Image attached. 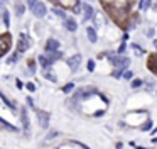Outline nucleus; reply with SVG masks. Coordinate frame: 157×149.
<instances>
[{
	"mask_svg": "<svg viewBox=\"0 0 157 149\" xmlns=\"http://www.w3.org/2000/svg\"><path fill=\"white\" fill-rule=\"evenodd\" d=\"M106 10H108V14L112 15V19L115 20L117 24H120V26H125V22H127V17H128V14L125 12V10H122V9H115L113 5H108L106 3Z\"/></svg>",
	"mask_w": 157,
	"mask_h": 149,
	"instance_id": "f257e3e1",
	"label": "nucleus"
},
{
	"mask_svg": "<svg viewBox=\"0 0 157 149\" xmlns=\"http://www.w3.org/2000/svg\"><path fill=\"white\" fill-rule=\"evenodd\" d=\"M110 59H112L113 66L117 68V71L113 73V76H117V78H118L120 74H122V71H123V70H125V68L130 64V59H128V58L120 56V54H117V56H110Z\"/></svg>",
	"mask_w": 157,
	"mask_h": 149,
	"instance_id": "f03ea898",
	"label": "nucleus"
},
{
	"mask_svg": "<svg viewBox=\"0 0 157 149\" xmlns=\"http://www.w3.org/2000/svg\"><path fill=\"white\" fill-rule=\"evenodd\" d=\"M12 47V37L10 34H0V58L10 51Z\"/></svg>",
	"mask_w": 157,
	"mask_h": 149,
	"instance_id": "7ed1b4c3",
	"label": "nucleus"
},
{
	"mask_svg": "<svg viewBox=\"0 0 157 149\" xmlns=\"http://www.w3.org/2000/svg\"><path fill=\"white\" fill-rule=\"evenodd\" d=\"M31 10H32V14H34V15L37 17V19H42V17L46 15V12H48V7H46L42 2H37Z\"/></svg>",
	"mask_w": 157,
	"mask_h": 149,
	"instance_id": "20e7f679",
	"label": "nucleus"
},
{
	"mask_svg": "<svg viewBox=\"0 0 157 149\" xmlns=\"http://www.w3.org/2000/svg\"><path fill=\"white\" fill-rule=\"evenodd\" d=\"M66 63H68V66L71 71H76L79 68V64H81V54H73L71 58H68Z\"/></svg>",
	"mask_w": 157,
	"mask_h": 149,
	"instance_id": "39448f33",
	"label": "nucleus"
},
{
	"mask_svg": "<svg viewBox=\"0 0 157 149\" xmlns=\"http://www.w3.org/2000/svg\"><path fill=\"white\" fill-rule=\"evenodd\" d=\"M37 119H39V125H41L42 129H48L49 127V114H48V112L37 110Z\"/></svg>",
	"mask_w": 157,
	"mask_h": 149,
	"instance_id": "423d86ee",
	"label": "nucleus"
},
{
	"mask_svg": "<svg viewBox=\"0 0 157 149\" xmlns=\"http://www.w3.org/2000/svg\"><path fill=\"white\" fill-rule=\"evenodd\" d=\"M90 93H96V90L95 88H79V90H76L75 91V98H86V97H90Z\"/></svg>",
	"mask_w": 157,
	"mask_h": 149,
	"instance_id": "0eeeda50",
	"label": "nucleus"
},
{
	"mask_svg": "<svg viewBox=\"0 0 157 149\" xmlns=\"http://www.w3.org/2000/svg\"><path fill=\"white\" fill-rule=\"evenodd\" d=\"M27 49H29V41L24 34H21V37H19V41H17V51L19 53H24V51H27Z\"/></svg>",
	"mask_w": 157,
	"mask_h": 149,
	"instance_id": "6e6552de",
	"label": "nucleus"
},
{
	"mask_svg": "<svg viewBox=\"0 0 157 149\" xmlns=\"http://www.w3.org/2000/svg\"><path fill=\"white\" fill-rule=\"evenodd\" d=\"M21 120H22V127H24V134H29V117H27V110L21 108Z\"/></svg>",
	"mask_w": 157,
	"mask_h": 149,
	"instance_id": "1a4fd4ad",
	"label": "nucleus"
},
{
	"mask_svg": "<svg viewBox=\"0 0 157 149\" xmlns=\"http://www.w3.org/2000/svg\"><path fill=\"white\" fill-rule=\"evenodd\" d=\"M0 17L4 19V26L5 27L10 26V15H9V12H7V9H5L4 3H0Z\"/></svg>",
	"mask_w": 157,
	"mask_h": 149,
	"instance_id": "9d476101",
	"label": "nucleus"
},
{
	"mask_svg": "<svg viewBox=\"0 0 157 149\" xmlns=\"http://www.w3.org/2000/svg\"><path fill=\"white\" fill-rule=\"evenodd\" d=\"M58 49H59V41H56V39H48V42H46V53L58 51Z\"/></svg>",
	"mask_w": 157,
	"mask_h": 149,
	"instance_id": "9b49d317",
	"label": "nucleus"
},
{
	"mask_svg": "<svg viewBox=\"0 0 157 149\" xmlns=\"http://www.w3.org/2000/svg\"><path fill=\"white\" fill-rule=\"evenodd\" d=\"M0 129H4V131H9V132H17L19 129L15 127V125H12V124H9L5 119H2L0 117Z\"/></svg>",
	"mask_w": 157,
	"mask_h": 149,
	"instance_id": "f8f14e48",
	"label": "nucleus"
},
{
	"mask_svg": "<svg viewBox=\"0 0 157 149\" xmlns=\"http://www.w3.org/2000/svg\"><path fill=\"white\" fill-rule=\"evenodd\" d=\"M39 63H41V66L44 68V70H49V68H51V64H52V61L49 59L46 54H41V56H39Z\"/></svg>",
	"mask_w": 157,
	"mask_h": 149,
	"instance_id": "ddd939ff",
	"label": "nucleus"
},
{
	"mask_svg": "<svg viewBox=\"0 0 157 149\" xmlns=\"http://www.w3.org/2000/svg\"><path fill=\"white\" fill-rule=\"evenodd\" d=\"M64 26L69 32H75V30L78 29V24H76L75 19H64Z\"/></svg>",
	"mask_w": 157,
	"mask_h": 149,
	"instance_id": "4468645a",
	"label": "nucleus"
},
{
	"mask_svg": "<svg viewBox=\"0 0 157 149\" xmlns=\"http://www.w3.org/2000/svg\"><path fill=\"white\" fill-rule=\"evenodd\" d=\"M86 36H88L90 42H96L98 41V36H96V30L93 27H86Z\"/></svg>",
	"mask_w": 157,
	"mask_h": 149,
	"instance_id": "2eb2a0df",
	"label": "nucleus"
},
{
	"mask_svg": "<svg viewBox=\"0 0 157 149\" xmlns=\"http://www.w3.org/2000/svg\"><path fill=\"white\" fill-rule=\"evenodd\" d=\"M83 12H85V17H83L85 20H88V19H91V17H93V9H91V5H88V3L83 5Z\"/></svg>",
	"mask_w": 157,
	"mask_h": 149,
	"instance_id": "dca6fc26",
	"label": "nucleus"
},
{
	"mask_svg": "<svg viewBox=\"0 0 157 149\" xmlns=\"http://www.w3.org/2000/svg\"><path fill=\"white\" fill-rule=\"evenodd\" d=\"M14 10H15V15H17V17H22V15H24V12H25V7L22 5L21 2H15Z\"/></svg>",
	"mask_w": 157,
	"mask_h": 149,
	"instance_id": "f3484780",
	"label": "nucleus"
},
{
	"mask_svg": "<svg viewBox=\"0 0 157 149\" xmlns=\"http://www.w3.org/2000/svg\"><path fill=\"white\" fill-rule=\"evenodd\" d=\"M46 56H48L51 61H54V59H61V53H59V51H51V53H48Z\"/></svg>",
	"mask_w": 157,
	"mask_h": 149,
	"instance_id": "a211bd4d",
	"label": "nucleus"
},
{
	"mask_svg": "<svg viewBox=\"0 0 157 149\" xmlns=\"http://www.w3.org/2000/svg\"><path fill=\"white\" fill-rule=\"evenodd\" d=\"M0 98H2V102H4V103H5V105H7V107H9V108H15V105H14V103H12V102H10V100H9V98H7V97H5V93H2V91H0Z\"/></svg>",
	"mask_w": 157,
	"mask_h": 149,
	"instance_id": "6ab92c4d",
	"label": "nucleus"
},
{
	"mask_svg": "<svg viewBox=\"0 0 157 149\" xmlns=\"http://www.w3.org/2000/svg\"><path fill=\"white\" fill-rule=\"evenodd\" d=\"M42 76H44V78H48L49 81H58V78H56V74H52L51 71H48V70H44V71H42Z\"/></svg>",
	"mask_w": 157,
	"mask_h": 149,
	"instance_id": "aec40b11",
	"label": "nucleus"
},
{
	"mask_svg": "<svg viewBox=\"0 0 157 149\" xmlns=\"http://www.w3.org/2000/svg\"><path fill=\"white\" fill-rule=\"evenodd\" d=\"M52 14H56V15H58V17H61V19H66L64 10H61V9H56V7H52Z\"/></svg>",
	"mask_w": 157,
	"mask_h": 149,
	"instance_id": "412c9836",
	"label": "nucleus"
},
{
	"mask_svg": "<svg viewBox=\"0 0 157 149\" xmlns=\"http://www.w3.org/2000/svg\"><path fill=\"white\" fill-rule=\"evenodd\" d=\"M150 7V0H142V2H140V9L142 10H147Z\"/></svg>",
	"mask_w": 157,
	"mask_h": 149,
	"instance_id": "4be33fe9",
	"label": "nucleus"
},
{
	"mask_svg": "<svg viewBox=\"0 0 157 149\" xmlns=\"http://www.w3.org/2000/svg\"><path fill=\"white\" fill-rule=\"evenodd\" d=\"M73 88H75V83H68V85H64V87H63V91H64V93H69Z\"/></svg>",
	"mask_w": 157,
	"mask_h": 149,
	"instance_id": "5701e85b",
	"label": "nucleus"
},
{
	"mask_svg": "<svg viewBox=\"0 0 157 149\" xmlns=\"http://www.w3.org/2000/svg\"><path fill=\"white\" fill-rule=\"evenodd\" d=\"M150 129H152V122H150V120H147L145 124L142 125V131H150Z\"/></svg>",
	"mask_w": 157,
	"mask_h": 149,
	"instance_id": "b1692460",
	"label": "nucleus"
},
{
	"mask_svg": "<svg viewBox=\"0 0 157 149\" xmlns=\"http://www.w3.org/2000/svg\"><path fill=\"white\" fill-rule=\"evenodd\" d=\"M142 83H144V80H139V78H137V80H133V81H132V87H133V88H139Z\"/></svg>",
	"mask_w": 157,
	"mask_h": 149,
	"instance_id": "393cba45",
	"label": "nucleus"
},
{
	"mask_svg": "<svg viewBox=\"0 0 157 149\" xmlns=\"http://www.w3.org/2000/svg\"><path fill=\"white\" fill-rule=\"evenodd\" d=\"M58 135H59V132H58V131H51V132H49V135H48L46 139L49 141V139H54V137H58Z\"/></svg>",
	"mask_w": 157,
	"mask_h": 149,
	"instance_id": "a878e982",
	"label": "nucleus"
},
{
	"mask_svg": "<svg viewBox=\"0 0 157 149\" xmlns=\"http://www.w3.org/2000/svg\"><path fill=\"white\" fill-rule=\"evenodd\" d=\"M86 66H88V71H95V61H93V59H90Z\"/></svg>",
	"mask_w": 157,
	"mask_h": 149,
	"instance_id": "bb28decb",
	"label": "nucleus"
},
{
	"mask_svg": "<svg viewBox=\"0 0 157 149\" xmlns=\"http://www.w3.org/2000/svg\"><path fill=\"white\" fill-rule=\"evenodd\" d=\"M132 76H133V73H132V71H125V73H123V78H125V80H130Z\"/></svg>",
	"mask_w": 157,
	"mask_h": 149,
	"instance_id": "cd10ccee",
	"label": "nucleus"
},
{
	"mask_svg": "<svg viewBox=\"0 0 157 149\" xmlns=\"http://www.w3.org/2000/svg\"><path fill=\"white\" fill-rule=\"evenodd\" d=\"M37 2H39V0H27V5H29V9H32V7H34Z\"/></svg>",
	"mask_w": 157,
	"mask_h": 149,
	"instance_id": "c85d7f7f",
	"label": "nucleus"
},
{
	"mask_svg": "<svg viewBox=\"0 0 157 149\" xmlns=\"http://www.w3.org/2000/svg\"><path fill=\"white\" fill-rule=\"evenodd\" d=\"M29 68H31L29 73H34V61H29Z\"/></svg>",
	"mask_w": 157,
	"mask_h": 149,
	"instance_id": "c756f323",
	"label": "nucleus"
},
{
	"mask_svg": "<svg viewBox=\"0 0 157 149\" xmlns=\"http://www.w3.org/2000/svg\"><path fill=\"white\" fill-rule=\"evenodd\" d=\"M27 90L34 91V90H36V85H34V83H27Z\"/></svg>",
	"mask_w": 157,
	"mask_h": 149,
	"instance_id": "7c9ffc66",
	"label": "nucleus"
},
{
	"mask_svg": "<svg viewBox=\"0 0 157 149\" xmlns=\"http://www.w3.org/2000/svg\"><path fill=\"white\" fill-rule=\"evenodd\" d=\"M17 59H19V54H15V56L9 58V63H14V61H17Z\"/></svg>",
	"mask_w": 157,
	"mask_h": 149,
	"instance_id": "2f4dec72",
	"label": "nucleus"
},
{
	"mask_svg": "<svg viewBox=\"0 0 157 149\" xmlns=\"http://www.w3.org/2000/svg\"><path fill=\"white\" fill-rule=\"evenodd\" d=\"M154 47H155V49H157V39L154 41Z\"/></svg>",
	"mask_w": 157,
	"mask_h": 149,
	"instance_id": "473e14b6",
	"label": "nucleus"
}]
</instances>
